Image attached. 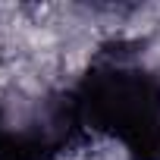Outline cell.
Segmentation results:
<instances>
[{
    "label": "cell",
    "mask_w": 160,
    "mask_h": 160,
    "mask_svg": "<svg viewBox=\"0 0 160 160\" xmlns=\"http://www.w3.org/2000/svg\"><path fill=\"white\" fill-rule=\"evenodd\" d=\"M85 135L69 91H47L0 107V157L57 160Z\"/></svg>",
    "instance_id": "2"
},
{
    "label": "cell",
    "mask_w": 160,
    "mask_h": 160,
    "mask_svg": "<svg viewBox=\"0 0 160 160\" xmlns=\"http://www.w3.org/2000/svg\"><path fill=\"white\" fill-rule=\"evenodd\" d=\"M0 160H10V157H0Z\"/></svg>",
    "instance_id": "3"
},
{
    "label": "cell",
    "mask_w": 160,
    "mask_h": 160,
    "mask_svg": "<svg viewBox=\"0 0 160 160\" xmlns=\"http://www.w3.org/2000/svg\"><path fill=\"white\" fill-rule=\"evenodd\" d=\"M69 94L88 135L113 138L135 160H160V75L135 50H101Z\"/></svg>",
    "instance_id": "1"
}]
</instances>
